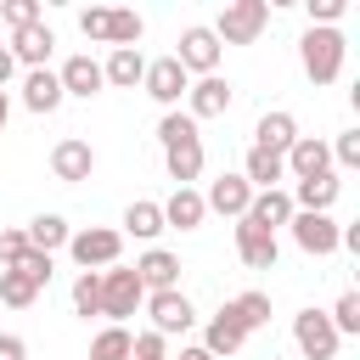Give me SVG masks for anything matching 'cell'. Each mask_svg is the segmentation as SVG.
<instances>
[{"label":"cell","mask_w":360,"mask_h":360,"mask_svg":"<svg viewBox=\"0 0 360 360\" xmlns=\"http://www.w3.org/2000/svg\"><path fill=\"white\" fill-rule=\"evenodd\" d=\"M343 34L338 28H309L304 39H298V56H304V73H309V84H332L338 73H343Z\"/></svg>","instance_id":"1"},{"label":"cell","mask_w":360,"mask_h":360,"mask_svg":"<svg viewBox=\"0 0 360 360\" xmlns=\"http://www.w3.org/2000/svg\"><path fill=\"white\" fill-rule=\"evenodd\" d=\"M141 298H146V287H141V276H135L129 264H107V270H101V315H107L112 326H124Z\"/></svg>","instance_id":"2"},{"label":"cell","mask_w":360,"mask_h":360,"mask_svg":"<svg viewBox=\"0 0 360 360\" xmlns=\"http://www.w3.org/2000/svg\"><path fill=\"white\" fill-rule=\"evenodd\" d=\"M264 22H270V6L264 0H231L219 11V22H214V39L219 45H253L264 34Z\"/></svg>","instance_id":"3"},{"label":"cell","mask_w":360,"mask_h":360,"mask_svg":"<svg viewBox=\"0 0 360 360\" xmlns=\"http://www.w3.org/2000/svg\"><path fill=\"white\" fill-rule=\"evenodd\" d=\"M68 253H73L79 270H107V264H118V253H124V231H107V225L73 231V236H68Z\"/></svg>","instance_id":"4"},{"label":"cell","mask_w":360,"mask_h":360,"mask_svg":"<svg viewBox=\"0 0 360 360\" xmlns=\"http://www.w3.org/2000/svg\"><path fill=\"white\" fill-rule=\"evenodd\" d=\"M219 39H214V28H202V22H191L186 34H180V51H174V62L186 68V73H197V79H208V73H219Z\"/></svg>","instance_id":"5"},{"label":"cell","mask_w":360,"mask_h":360,"mask_svg":"<svg viewBox=\"0 0 360 360\" xmlns=\"http://www.w3.org/2000/svg\"><path fill=\"white\" fill-rule=\"evenodd\" d=\"M287 231H292V242L309 253V259H326V253H338V219L332 214H298L292 208V219H287Z\"/></svg>","instance_id":"6"},{"label":"cell","mask_w":360,"mask_h":360,"mask_svg":"<svg viewBox=\"0 0 360 360\" xmlns=\"http://www.w3.org/2000/svg\"><path fill=\"white\" fill-rule=\"evenodd\" d=\"M141 84H146V96L158 101V107H169L174 112V101L191 90V73L174 62V56H158V62H146V73H141Z\"/></svg>","instance_id":"7"},{"label":"cell","mask_w":360,"mask_h":360,"mask_svg":"<svg viewBox=\"0 0 360 360\" xmlns=\"http://www.w3.org/2000/svg\"><path fill=\"white\" fill-rule=\"evenodd\" d=\"M146 315H152V332L158 338H174V332H191V298L180 292V287H169V292H146Z\"/></svg>","instance_id":"8"},{"label":"cell","mask_w":360,"mask_h":360,"mask_svg":"<svg viewBox=\"0 0 360 360\" xmlns=\"http://www.w3.org/2000/svg\"><path fill=\"white\" fill-rule=\"evenodd\" d=\"M292 343L304 349V360H332V354H338V332H332V321H326L321 309L292 315Z\"/></svg>","instance_id":"9"},{"label":"cell","mask_w":360,"mask_h":360,"mask_svg":"<svg viewBox=\"0 0 360 360\" xmlns=\"http://www.w3.org/2000/svg\"><path fill=\"white\" fill-rule=\"evenodd\" d=\"M51 174H56L62 186L90 180V174H96V152H90V141H79V135L56 141V146H51Z\"/></svg>","instance_id":"10"},{"label":"cell","mask_w":360,"mask_h":360,"mask_svg":"<svg viewBox=\"0 0 360 360\" xmlns=\"http://www.w3.org/2000/svg\"><path fill=\"white\" fill-rule=\"evenodd\" d=\"M281 163H287L292 180H315V174H332V146H326L321 135H298Z\"/></svg>","instance_id":"11"},{"label":"cell","mask_w":360,"mask_h":360,"mask_svg":"<svg viewBox=\"0 0 360 360\" xmlns=\"http://www.w3.org/2000/svg\"><path fill=\"white\" fill-rule=\"evenodd\" d=\"M292 219V197L276 186V191H253V202H248V214H242V225H253V231H264V236H276L281 225Z\"/></svg>","instance_id":"12"},{"label":"cell","mask_w":360,"mask_h":360,"mask_svg":"<svg viewBox=\"0 0 360 360\" xmlns=\"http://www.w3.org/2000/svg\"><path fill=\"white\" fill-rule=\"evenodd\" d=\"M11 62H22V68H45L51 62V51H56V34L45 28V22H28V28H11Z\"/></svg>","instance_id":"13"},{"label":"cell","mask_w":360,"mask_h":360,"mask_svg":"<svg viewBox=\"0 0 360 360\" xmlns=\"http://www.w3.org/2000/svg\"><path fill=\"white\" fill-rule=\"evenodd\" d=\"M248 202H253V186H248L242 174H219V180L202 191V208H214V214H225V219H242Z\"/></svg>","instance_id":"14"},{"label":"cell","mask_w":360,"mask_h":360,"mask_svg":"<svg viewBox=\"0 0 360 360\" xmlns=\"http://www.w3.org/2000/svg\"><path fill=\"white\" fill-rule=\"evenodd\" d=\"M129 270L141 276V287H146V292H169V287H180V259H174L169 248H146Z\"/></svg>","instance_id":"15"},{"label":"cell","mask_w":360,"mask_h":360,"mask_svg":"<svg viewBox=\"0 0 360 360\" xmlns=\"http://www.w3.org/2000/svg\"><path fill=\"white\" fill-rule=\"evenodd\" d=\"M186 101H191V118H219V112H231L236 90H231V79L208 73V79H197V84L186 90Z\"/></svg>","instance_id":"16"},{"label":"cell","mask_w":360,"mask_h":360,"mask_svg":"<svg viewBox=\"0 0 360 360\" xmlns=\"http://www.w3.org/2000/svg\"><path fill=\"white\" fill-rule=\"evenodd\" d=\"M163 163H169V180H174V186H191V180L202 174V135L191 129V135L169 141V146H163Z\"/></svg>","instance_id":"17"},{"label":"cell","mask_w":360,"mask_h":360,"mask_svg":"<svg viewBox=\"0 0 360 360\" xmlns=\"http://www.w3.org/2000/svg\"><path fill=\"white\" fill-rule=\"evenodd\" d=\"M338 191H343V180H338V174H315V180H298L287 197H292V208H298V214H326V208L338 202Z\"/></svg>","instance_id":"18"},{"label":"cell","mask_w":360,"mask_h":360,"mask_svg":"<svg viewBox=\"0 0 360 360\" xmlns=\"http://www.w3.org/2000/svg\"><path fill=\"white\" fill-rule=\"evenodd\" d=\"M236 259H242L248 270H276L281 248H276V236H264V231H253V225L236 219Z\"/></svg>","instance_id":"19"},{"label":"cell","mask_w":360,"mask_h":360,"mask_svg":"<svg viewBox=\"0 0 360 360\" xmlns=\"http://www.w3.org/2000/svg\"><path fill=\"white\" fill-rule=\"evenodd\" d=\"M56 79H62V96H84V101L101 96V84H107L101 79V62H90V56H68Z\"/></svg>","instance_id":"20"},{"label":"cell","mask_w":360,"mask_h":360,"mask_svg":"<svg viewBox=\"0 0 360 360\" xmlns=\"http://www.w3.org/2000/svg\"><path fill=\"white\" fill-rule=\"evenodd\" d=\"M22 107H28V112H56V107H62V79H56L51 68H28V79H22Z\"/></svg>","instance_id":"21"},{"label":"cell","mask_w":360,"mask_h":360,"mask_svg":"<svg viewBox=\"0 0 360 360\" xmlns=\"http://www.w3.org/2000/svg\"><path fill=\"white\" fill-rule=\"evenodd\" d=\"M298 141V124H292V112H264L259 124H253V146L259 152H276V158H287V146Z\"/></svg>","instance_id":"22"},{"label":"cell","mask_w":360,"mask_h":360,"mask_svg":"<svg viewBox=\"0 0 360 360\" xmlns=\"http://www.w3.org/2000/svg\"><path fill=\"white\" fill-rule=\"evenodd\" d=\"M158 208H163V231H169V225H174V231H197L202 214H208V208H202V191H191V186H174V197L158 202Z\"/></svg>","instance_id":"23"},{"label":"cell","mask_w":360,"mask_h":360,"mask_svg":"<svg viewBox=\"0 0 360 360\" xmlns=\"http://www.w3.org/2000/svg\"><path fill=\"white\" fill-rule=\"evenodd\" d=\"M242 180H248L253 191H276V180H287V163H281L276 152H259V146H248V163H242Z\"/></svg>","instance_id":"24"},{"label":"cell","mask_w":360,"mask_h":360,"mask_svg":"<svg viewBox=\"0 0 360 360\" xmlns=\"http://www.w3.org/2000/svg\"><path fill=\"white\" fill-rule=\"evenodd\" d=\"M141 73H146V56L129 45V51H112L107 62H101V79L107 84H118V90H135L141 84Z\"/></svg>","instance_id":"25"},{"label":"cell","mask_w":360,"mask_h":360,"mask_svg":"<svg viewBox=\"0 0 360 360\" xmlns=\"http://www.w3.org/2000/svg\"><path fill=\"white\" fill-rule=\"evenodd\" d=\"M242 343H248V332H242V326L231 321V309H219V315L208 321V332H202V349H208L214 360H219V354H236Z\"/></svg>","instance_id":"26"},{"label":"cell","mask_w":360,"mask_h":360,"mask_svg":"<svg viewBox=\"0 0 360 360\" xmlns=\"http://www.w3.org/2000/svg\"><path fill=\"white\" fill-rule=\"evenodd\" d=\"M225 309H231V321H236L242 332H259V326H270V292H236Z\"/></svg>","instance_id":"27"},{"label":"cell","mask_w":360,"mask_h":360,"mask_svg":"<svg viewBox=\"0 0 360 360\" xmlns=\"http://www.w3.org/2000/svg\"><path fill=\"white\" fill-rule=\"evenodd\" d=\"M22 236H28V248L56 253V248H68V236H73V231H68V219H62V214H39V219H34Z\"/></svg>","instance_id":"28"},{"label":"cell","mask_w":360,"mask_h":360,"mask_svg":"<svg viewBox=\"0 0 360 360\" xmlns=\"http://www.w3.org/2000/svg\"><path fill=\"white\" fill-rule=\"evenodd\" d=\"M124 231H129V236H141V242H152V236L163 231V208H158V202H146V197H141V202H129V208H124Z\"/></svg>","instance_id":"29"},{"label":"cell","mask_w":360,"mask_h":360,"mask_svg":"<svg viewBox=\"0 0 360 360\" xmlns=\"http://www.w3.org/2000/svg\"><path fill=\"white\" fill-rule=\"evenodd\" d=\"M39 298V287L22 276V270H0V304H11V309H28Z\"/></svg>","instance_id":"30"},{"label":"cell","mask_w":360,"mask_h":360,"mask_svg":"<svg viewBox=\"0 0 360 360\" xmlns=\"http://www.w3.org/2000/svg\"><path fill=\"white\" fill-rule=\"evenodd\" d=\"M129 343H135V338H129L124 326H101L96 343H90V360H129Z\"/></svg>","instance_id":"31"},{"label":"cell","mask_w":360,"mask_h":360,"mask_svg":"<svg viewBox=\"0 0 360 360\" xmlns=\"http://www.w3.org/2000/svg\"><path fill=\"white\" fill-rule=\"evenodd\" d=\"M73 309H79V315H101V270H79V281H73Z\"/></svg>","instance_id":"32"},{"label":"cell","mask_w":360,"mask_h":360,"mask_svg":"<svg viewBox=\"0 0 360 360\" xmlns=\"http://www.w3.org/2000/svg\"><path fill=\"white\" fill-rule=\"evenodd\" d=\"M326 321H332V332H338V338H343V332H360V292H343V298L332 304V315H326Z\"/></svg>","instance_id":"33"},{"label":"cell","mask_w":360,"mask_h":360,"mask_svg":"<svg viewBox=\"0 0 360 360\" xmlns=\"http://www.w3.org/2000/svg\"><path fill=\"white\" fill-rule=\"evenodd\" d=\"M6 270H22V276H28L34 287H45V281H51V253H39V248H28V253H22L17 264H6Z\"/></svg>","instance_id":"34"},{"label":"cell","mask_w":360,"mask_h":360,"mask_svg":"<svg viewBox=\"0 0 360 360\" xmlns=\"http://www.w3.org/2000/svg\"><path fill=\"white\" fill-rule=\"evenodd\" d=\"M0 22H11V28L39 22V0H0Z\"/></svg>","instance_id":"35"},{"label":"cell","mask_w":360,"mask_h":360,"mask_svg":"<svg viewBox=\"0 0 360 360\" xmlns=\"http://www.w3.org/2000/svg\"><path fill=\"white\" fill-rule=\"evenodd\" d=\"M129 360H169V343H163L158 332H141V338L129 343Z\"/></svg>","instance_id":"36"},{"label":"cell","mask_w":360,"mask_h":360,"mask_svg":"<svg viewBox=\"0 0 360 360\" xmlns=\"http://www.w3.org/2000/svg\"><path fill=\"white\" fill-rule=\"evenodd\" d=\"M332 158H338L343 169H360V129H343L338 146H332Z\"/></svg>","instance_id":"37"},{"label":"cell","mask_w":360,"mask_h":360,"mask_svg":"<svg viewBox=\"0 0 360 360\" xmlns=\"http://www.w3.org/2000/svg\"><path fill=\"white\" fill-rule=\"evenodd\" d=\"M79 28H84V39H101V45H107V6L79 11Z\"/></svg>","instance_id":"38"},{"label":"cell","mask_w":360,"mask_h":360,"mask_svg":"<svg viewBox=\"0 0 360 360\" xmlns=\"http://www.w3.org/2000/svg\"><path fill=\"white\" fill-rule=\"evenodd\" d=\"M28 253V236L22 231H0V264H17Z\"/></svg>","instance_id":"39"},{"label":"cell","mask_w":360,"mask_h":360,"mask_svg":"<svg viewBox=\"0 0 360 360\" xmlns=\"http://www.w3.org/2000/svg\"><path fill=\"white\" fill-rule=\"evenodd\" d=\"M0 360H28V343L17 332H0Z\"/></svg>","instance_id":"40"},{"label":"cell","mask_w":360,"mask_h":360,"mask_svg":"<svg viewBox=\"0 0 360 360\" xmlns=\"http://www.w3.org/2000/svg\"><path fill=\"white\" fill-rule=\"evenodd\" d=\"M11 73H17V62H11V51H6V45H0V90H6V84H11Z\"/></svg>","instance_id":"41"},{"label":"cell","mask_w":360,"mask_h":360,"mask_svg":"<svg viewBox=\"0 0 360 360\" xmlns=\"http://www.w3.org/2000/svg\"><path fill=\"white\" fill-rule=\"evenodd\" d=\"M169 360H214V354H208V349L197 343V349H180V354H169Z\"/></svg>","instance_id":"42"},{"label":"cell","mask_w":360,"mask_h":360,"mask_svg":"<svg viewBox=\"0 0 360 360\" xmlns=\"http://www.w3.org/2000/svg\"><path fill=\"white\" fill-rule=\"evenodd\" d=\"M6 118H11V96L0 90V135H6Z\"/></svg>","instance_id":"43"}]
</instances>
